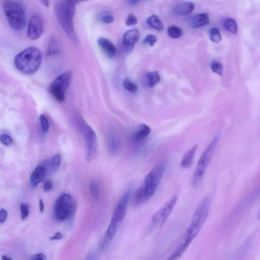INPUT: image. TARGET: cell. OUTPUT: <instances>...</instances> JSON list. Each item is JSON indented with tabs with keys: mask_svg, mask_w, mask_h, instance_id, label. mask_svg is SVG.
Segmentation results:
<instances>
[{
	"mask_svg": "<svg viewBox=\"0 0 260 260\" xmlns=\"http://www.w3.org/2000/svg\"><path fill=\"white\" fill-rule=\"evenodd\" d=\"M167 163L157 164L145 176L142 185L132 193L130 202L133 206L141 205L154 196L164 174Z\"/></svg>",
	"mask_w": 260,
	"mask_h": 260,
	"instance_id": "cell-1",
	"label": "cell"
},
{
	"mask_svg": "<svg viewBox=\"0 0 260 260\" xmlns=\"http://www.w3.org/2000/svg\"><path fill=\"white\" fill-rule=\"evenodd\" d=\"M131 194V190H128L116 205L110 225L99 243V249L101 251L109 247L121 223H123L126 215L129 203L130 202Z\"/></svg>",
	"mask_w": 260,
	"mask_h": 260,
	"instance_id": "cell-2",
	"label": "cell"
},
{
	"mask_svg": "<svg viewBox=\"0 0 260 260\" xmlns=\"http://www.w3.org/2000/svg\"><path fill=\"white\" fill-rule=\"evenodd\" d=\"M42 58L41 51L36 47H30L15 56L14 63L15 67L22 73L32 75L40 68Z\"/></svg>",
	"mask_w": 260,
	"mask_h": 260,
	"instance_id": "cell-3",
	"label": "cell"
},
{
	"mask_svg": "<svg viewBox=\"0 0 260 260\" xmlns=\"http://www.w3.org/2000/svg\"><path fill=\"white\" fill-rule=\"evenodd\" d=\"M210 207L211 200L209 197L203 199L198 205L182 242L187 246H189L190 243L201 231L208 216Z\"/></svg>",
	"mask_w": 260,
	"mask_h": 260,
	"instance_id": "cell-4",
	"label": "cell"
},
{
	"mask_svg": "<svg viewBox=\"0 0 260 260\" xmlns=\"http://www.w3.org/2000/svg\"><path fill=\"white\" fill-rule=\"evenodd\" d=\"M75 3L76 2L74 1H60L57 2L55 6V12L58 22L66 34L73 41L77 39L73 24Z\"/></svg>",
	"mask_w": 260,
	"mask_h": 260,
	"instance_id": "cell-5",
	"label": "cell"
},
{
	"mask_svg": "<svg viewBox=\"0 0 260 260\" xmlns=\"http://www.w3.org/2000/svg\"><path fill=\"white\" fill-rule=\"evenodd\" d=\"M3 8L7 22L14 29L20 30L27 23L26 10L24 3L19 1H5Z\"/></svg>",
	"mask_w": 260,
	"mask_h": 260,
	"instance_id": "cell-6",
	"label": "cell"
},
{
	"mask_svg": "<svg viewBox=\"0 0 260 260\" xmlns=\"http://www.w3.org/2000/svg\"><path fill=\"white\" fill-rule=\"evenodd\" d=\"M219 139V135L214 137L202 152L192 178V185L193 186H197L203 176L218 146Z\"/></svg>",
	"mask_w": 260,
	"mask_h": 260,
	"instance_id": "cell-7",
	"label": "cell"
},
{
	"mask_svg": "<svg viewBox=\"0 0 260 260\" xmlns=\"http://www.w3.org/2000/svg\"><path fill=\"white\" fill-rule=\"evenodd\" d=\"M72 74L70 71L59 75L51 83L50 90L52 96L58 102L65 101L66 93L71 84Z\"/></svg>",
	"mask_w": 260,
	"mask_h": 260,
	"instance_id": "cell-8",
	"label": "cell"
},
{
	"mask_svg": "<svg viewBox=\"0 0 260 260\" xmlns=\"http://www.w3.org/2000/svg\"><path fill=\"white\" fill-rule=\"evenodd\" d=\"M79 129L83 134L87 144L86 159L88 161L94 160L98 151V142L94 131L86 122L80 119L78 122Z\"/></svg>",
	"mask_w": 260,
	"mask_h": 260,
	"instance_id": "cell-9",
	"label": "cell"
},
{
	"mask_svg": "<svg viewBox=\"0 0 260 260\" xmlns=\"http://www.w3.org/2000/svg\"><path fill=\"white\" fill-rule=\"evenodd\" d=\"M74 206L71 196L65 194L58 198L54 207V216L59 222L69 219L74 211Z\"/></svg>",
	"mask_w": 260,
	"mask_h": 260,
	"instance_id": "cell-10",
	"label": "cell"
},
{
	"mask_svg": "<svg viewBox=\"0 0 260 260\" xmlns=\"http://www.w3.org/2000/svg\"><path fill=\"white\" fill-rule=\"evenodd\" d=\"M177 201V197H173L167 202L152 216L150 222L151 228H158L163 226L171 215Z\"/></svg>",
	"mask_w": 260,
	"mask_h": 260,
	"instance_id": "cell-11",
	"label": "cell"
},
{
	"mask_svg": "<svg viewBox=\"0 0 260 260\" xmlns=\"http://www.w3.org/2000/svg\"><path fill=\"white\" fill-rule=\"evenodd\" d=\"M44 31V23L39 15L35 14L29 19L27 28L28 37L32 40L38 39Z\"/></svg>",
	"mask_w": 260,
	"mask_h": 260,
	"instance_id": "cell-12",
	"label": "cell"
},
{
	"mask_svg": "<svg viewBox=\"0 0 260 260\" xmlns=\"http://www.w3.org/2000/svg\"><path fill=\"white\" fill-rule=\"evenodd\" d=\"M151 133L150 127L146 124H142L138 126L131 135V141L134 144H142L147 139Z\"/></svg>",
	"mask_w": 260,
	"mask_h": 260,
	"instance_id": "cell-13",
	"label": "cell"
},
{
	"mask_svg": "<svg viewBox=\"0 0 260 260\" xmlns=\"http://www.w3.org/2000/svg\"><path fill=\"white\" fill-rule=\"evenodd\" d=\"M108 147L113 155L117 154L120 148V140L118 134L113 128L111 129L108 135Z\"/></svg>",
	"mask_w": 260,
	"mask_h": 260,
	"instance_id": "cell-14",
	"label": "cell"
},
{
	"mask_svg": "<svg viewBox=\"0 0 260 260\" xmlns=\"http://www.w3.org/2000/svg\"><path fill=\"white\" fill-rule=\"evenodd\" d=\"M47 168L44 165H39L35 168L30 177V183L32 187H36L42 182L47 173Z\"/></svg>",
	"mask_w": 260,
	"mask_h": 260,
	"instance_id": "cell-15",
	"label": "cell"
},
{
	"mask_svg": "<svg viewBox=\"0 0 260 260\" xmlns=\"http://www.w3.org/2000/svg\"><path fill=\"white\" fill-rule=\"evenodd\" d=\"M195 5L191 2H182L173 6V12L177 16H186L192 13Z\"/></svg>",
	"mask_w": 260,
	"mask_h": 260,
	"instance_id": "cell-16",
	"label": "cell"
},
{
	"mask_svg": "<svg viewBox=\"0 0 260 260\" xmlns=\"http://www.w3.org/2000/svg\"><path fill=\"white\" fill-rule=\"evenodd\" d=\"M97 42L99 47L107 56L110 58H113L115 57L116 53V49L111 41L108 39L101 37L98 39Z\"/></svg>",
	"mask_w": 260,
	"mask_h": 260,
	"instance_id": "cell-17",
	"label": "cell"
},
{
	"mask_svg": "<svg viewBox=\"0 0 260 260\" xmlns=\"http://www.w3.org/2000/svg\"><path fill=\"white\" fill-rule=\"evenodd\" d=\"M140 38V33L139 29L129 30L124 35V44L129 48H133L135 43L139 41Z\"/></svg>",
	"mask_w": 260,
	"mask_h": 260,
	"instance_id": "cell-18",
	"label": "cell"
},
{
	"mask_svg": "<svg viewBox=\"0 0 260 260\" xmlns=\"http://www.w3.org/2000/svg\"><path fill=\"white\" fill-rule=\"evenodd\" d=\"M209 23L208 13H203L196 15L191 20V26L194 29L200 28L207 25Z\"/></svg>",
	"mask_w": 260,
	"mask_h": 260,
	"instance_id": "cell-19",
	"label": "cell"
},
{
	"mask_svg": "<svg viewBox=\"0 0 260 260\" xmlns=\"http://www.w3.org/2000/svg\"><path fill=\"white\" fill-rule=\"evenodd\" d=\"M197 148L198 146L195 145L185 153V154L183 156L180 164V166L182 168H188L192 166Z\"/></svg>",
	"mask_w": 260,
	"mask_h": 260,
	"instance_id": "cell-20",
	"label": "cell"
},
{
	"mask_svg": "<svg viewBox=\"0 0 260 260\" xmlns=\"http://www.w3.org/2000/svg\"><path fill=\"white\" fill-rule=\"evenodd\" d=\"M145 79L147 85L154 87L160 82V76L158 71L150 72L146 74Z\"/></svg>",
	"mask_w": 260,
	"mask_h": 260,
	"instance_id": "cell-21",
	"label": "cell"
},
{
	"mask_svg": "<svg viewBox=\"0 0 260 260\" xmlns=\"http://www.w3.org/2000/svg\"><path fill=\"white\" fill-rule=\"evenodd\" d=\"M146 22L149 26L158 30V31H162L163 29V24L157 15H151V16L147 19Z\"/></svg>",
	"mask_w": 260,
	"mask_h": 260,
	"instance_id": "cell-22",
	"label": "cell"
},
{
	"mask_svg": "<svg viewBox=\"0 0 260 260\" xmlns=\"http://www.w3.org/2000/svg\"><path fill=\"white\" fill-rule=\"evenodd\" d=\"M223 26L228 32L233 34H236L238 32L237 22L233 19L228 18L224 20Z\"/></svg>",
	"mask_w": 260,
	"mask_h": 260,
	"instance_id": "cell-23",
	"label": "cell"
},
{
	"mask_svg": "<svg viewBox=\"0 0 260 260\" xmlns=\"http://www.w3.org/2000/svg\"><path fill=\"white\" fill-rule=\"evenodd\" d=\"M210 40L214 43H219L222 40V36L218 28H213L209 30Z\"/></svg>",
	"mask_w": 260,
	"mask_h": 260,
	"instance_id": "cell-24",
	"label": "cell"
},
{
	"mask_svg": "<svg viewBox=\"0 0 260 260\" xmlns=\"http://www.w3.org/2000/svg\"><path fill=\"white\" fill-rule=\"evenodd\" d=\"M167 32L171 37L175 39L180 38L183 34L182 29L175 26H172L168 28Z\"/></svg>",
	"mask_w": 260,
	"mask_h": 260,
	"instance_id": "cell-25",
	"label": "cell"
},
{
	"mask_svg": "<svg viewBox=\"0 0 260 260\" xmlns=\"http://www.w3.org/2000/svg\"><path fill=\"white\" fill-rule=\"evenodd\" d=\"M90 194L95 200H98L99 197L100 188L98 183L96 181L91 182L89 185Z\"/></svg>",
	"mask_w": 260,
	"mask_h": 260,
	"instance_id": "cell-26",
	"label": "cell"
},
{
	"mask_svg": "<svg viewBox=\"0 0 260 260\" xmlns=\"http://www.w3.org/2000/svg\"><path fill=\"white\" fill-rule=\"evenodd\" d=\"M60 164V158L58 155H55L50 163H49V167L52 172H55L59 168Z\"/></svg>",
	"mask_w": 260,
	"mask_h": 260,
	"instance_id": "cell-27",
	"label": "cell"
},
{
	"mask_svg": "<svg viewBox=\"0 0 260 260\" xmlns=\"http://www.w3.org/2000/svg\"><path fill=\"white\" fill-rule=\"evenodd\" d=\"M123 84L124 87L128 90L131 91V92L135 93L137 91V86L129 79H125L123 81Z\"/></svg>",
	"mask_w": 260,
	"mask_h": 260,
	"instance_id": "cell-28",
	"label": "cell"
},
{
	"mask_svg": "<svg viewBox=\"0 0 260 260\" xmlns=\"http://www.w3.org/2000/svg\"><path fill=\"white\" fill-rule=\"evenodd\" d=\"M212 71L220 76L223 74V66L222 64L218 62H212L210 65Z\"/></svg>",
	"mask_w": 260,
	"mask_h": 260,
	"instance_id": "cell-29",
	"label": "cell"
},
{
	"mask_svg": "<svg viewBox=\"0 0 260 260\" xmlns=\"http://www.w3.org/2000/svg\"><path fill=\"white\" fill-rule=\"evenodd\" d=\"M40 121L42 131L44 132H47L49 130V123L47 117L42 115L40 116Z\"/></svg>",
	"mask_w": 260,
	"mask_h": 260,
	"instance_id": "cell-30",
	"label": "cell"
},
{
	"mask_svg": "<svg viewBox=\"0 0 260 260\" xmlns=\"http://www.w3.org/2000/svg\"><path fill=\"white\" fill-rule=\"evenodd\" d=\"M21 217L23 220L27 219L29 215V206L27 203H23L20 206Z\"/></svg>",
	"mask_w": 260,
	"mask_h": 260,
	"instance_id": "cell-31",
	"label": "cell"
},
{
	"mask_svg": "<svg viewBox=\"0 0 260 260\" xmlns=\"http://www.w3.org/2000/svg\"><path fill=\"white\" fill-rule=\"evenodd\" d=\"M157 41V38L154 35H148L144 40V43L149 47H154V45Z\"/></svg>",
	"mask_w": 260,
	"mask_h": 260,
	"instance_id": "cell-32",
	"label": "cell"
},
{
	"mask_svg": "<svg viewBox=\"0 0 260 260\" xmlns=\"http://www.w3.org/2000/svg\"><path fill=\"white\" fill-rule=\"evenodd\" d=\"M1 142L6 146H10L13 144V140L11 137L7 134H3L1 136Z\"/></svg>",
	"mask_w": 260,
	"mask_h": 260,
	"instance_id": "cell-33",
	"label": "cell"
},
{
	"mask_svg": "<svg viewBox=\"0 0 260 260\" xmlns=\"http://www.w3.org/2000/svg\"><path fill=\"white\" fill-rule=\"evenodd\" d=\"M138 23L137 18L133 14H129L126 22V26L131 27L136 25Z\"/></svg>",
	"mask_w": 260,
	"mask_h": 260,
	"instance_id": "cell-34",
	"label": "cell"
},
{
	"mask_svg": "<svg viewBox=\"0 0 260 260\" xmlns=\"http://www.w3.org/2000/svg\"><path fill=\"white\" fill-rule=\"evenodd\" d=\"M101 21L105 24H110L114 21L113 15L110 14H105L101 17Z\"/></svg>",
	"mask_w": 260,
	"mask_h": 260,
	"instance_id": "cell-35",
	"label": "cell"
},
{
	"mask_svg": "<svg viewBox=\"0 0 260 260\" xmlns=\"http://www.w3.org/2000/svg\"><path fill=\"white\" fill-rule=\"evenodd\" d=\"M53 187V183L51 180H46L43 185V191L44 192H48L51 191Z\"/></svg>",
	"mask_w": 260,
	"mask_h": 260,
	"instance_id": "cell-36",
	"label": "cell"
},
{
	"mask_svg": "<svg viewBox=\"0 0 260 260\" xmlns=\"http://www.w3.org/2000/svg\"><path fill=\"white\" fill-rule=\"evenodd\" d=\"M8 218V212L4 209L0 210V223L3 224L6 222Z\"/></svg>",
	"mask_w": 260,
	"mask_h": 260,
	"instance_id": "cell-37",
	"label": "cell"
},
{
	"mask_svg": "<svg viewBox=\"0 0 260 260\" xmlns=\"http://www.w3.org/2000/svg\"><path fill=\"white\" fill-rule=\"evenodd\" d=\"M30 260H48V259L44 254L38 253L34 255Z\"/></svg>",
	"mask_w": 260,
	"mask_h": 260,
	"instance_id": "cell-38",
	"label": "cell"
},
{
	"mask_svg": "<svg viewBox=\"0 0 260 260\" xmlns=\"http://www.w3.org/2000/svg\"><path fill=\"white\" fill-rule=\"evenodd\" d=\"M63 237V234L60 232H58L56 233L54 236H52L50 238V239L52 240H58L60 239H62Z\"/></svg>",
	"mask_w": 260,
	"mask_h": 260,
	"instance_id": "cell-39",
	"label": "cell"
},
{
	"mask_svg": "<svg viewBox=\"0 0 260 260\" xmlns=\"http://www.w3.org/2000/svg\"><path fill=\"white\" fill-rule=\"evenodd\" d=\"M44 210V205L42 200L39 201V210L40 212H43Z\"/></svg>",
	"mask_w": 260,
	"mask_h": 260,
	"instance_id": "cell-40",
	"label": "cell"
},
{
	"mask_svg": "<svg viewBox=\"0 0 260 260\" xmlns=\"http://www.w3.org/2000/svg\"><path fill=\"white\" fill-rule=\"evenodd\" d=\"M1 260H13V259L11 257L8 256H6V255H3L1 257Z\"/></svg>",
	"mask_w": 260,
	"mask_h": 260,
	"instance_id": "cell-41",
	"label": "cell"
},
{
	"mask_svg": "<svg viewBox=\"0 0 260 260\" xmlns=\"http://www.w3.org/2000/svg\"><path fill=\"white\" fill-rule=\"evenodd\" d=\"M41 3H42L45 6H48L49 5V1H41Z\"/></svg>",
	"mask_w": 260,
	"mask_h": 260,
	"instance_id": "cell-42",
	"label": "cell"
},
{
	"mask_svg": "<svg viewBox=\"0 0 260 260\" xmlns=\"http://www.w3.org/2000/svg\"><path fill=\"white\" fill-rule=\"evenodd\" d=\"M258 218L259 220L260 221V209H259V212H258Z\"/></svg>",
	"mask_w": 260,
	"mask_h": 260,
	"instance_id": "cell-43",
	"label": "cell"
},
{
	"mask_svg": "<svg viewBox=\"0 0 260 260\" xmlns=\"http://www.w3.org/2000/svg\"><path fill=\"white\" fill-rule=\"evenodd\" d=\"M91 260L90 259V260Z\"/></svg>",
	"mask_w": 260,
	"mask_h": 260,
	"instance_id": "cell-44",
	"label": "cell"
}]
</instances>
